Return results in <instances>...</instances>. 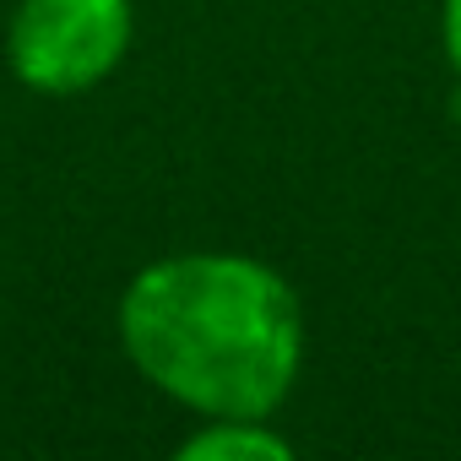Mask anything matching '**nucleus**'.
I'll return each mask as SVG.
<instances>
[{
    "mask_svg": "<svg viewBox=\"0 0 461 461\" xmlns=\"http://www.w3.org/2000/svg\"><path fill=\"white\" fill-rule=\"evenodd\" d=\"M131 44V0H23L6 55L17 82L33 93H87L98 87Z\"/></svg>",
    "mask_w": 461,
    "mask_h": 461,
    "instance_id": "f03ea898",
    "label": "nucleus"
},
{
    "mask_svg": "<svg viewBox=\"0 0 461 461\" xmlns=\"http://www.w3.org/2000/svg\"><path fill=\"white\" fill-rule=\"evenodd\" d=\"M294 445L261 418H212V429L179 445V461H288Z\"/></svg>",
    "mask_w": 461,
    "mask_h": 461,
    "instance_id": "7ed1b4c3",
    "label": "nucleus"
},
{
    "mask_svg": "<svg viewBox=\"0 0 461 461\" xmlns=\"http://www.w3.org/2000/svg\"><path fill=\"white\" fill-rule=\"evenodd\" d=\"M131 364L206 418H267L304 353L294 288L245 256H168L120 299Z\"/></svg>",
    "mask_w": 461,
    "mask_h": 461,
    "instance_id": "f257e3e1",
    "label": "nucleus"
},
{
    "mask_svg": "<svg viewBox=\"0 0 461 461\" xmlns=\"http://www.w3.org/2000/svg\"><path fill=\"white\" fill-rule=\"evenodd\" d=\"M439 33H445V60H450V66H456V77H461V0H445Z\"/></svg>",
    "mask_w": 461,
    "mask_h": 461,
    "instance_id": "20e7f679",
    "label": "nucleus"
}]
</instances>
